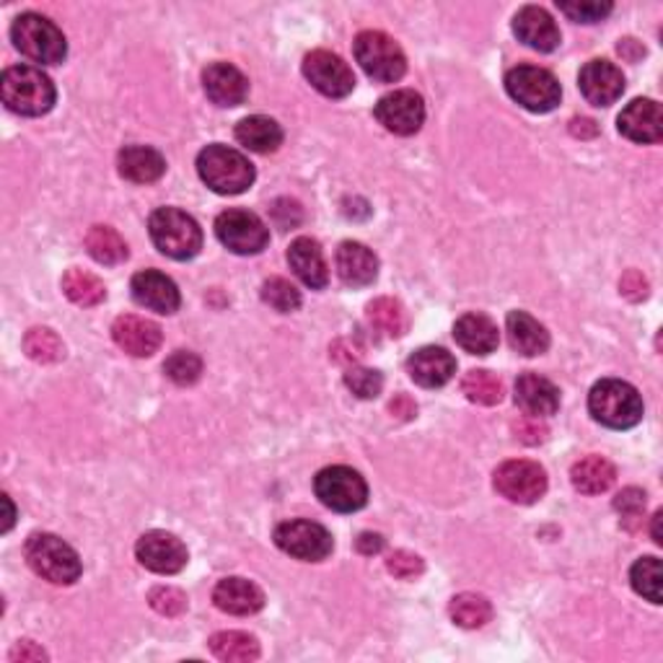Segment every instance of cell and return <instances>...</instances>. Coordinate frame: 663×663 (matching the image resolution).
<instances>
[{
	"label": "cell",
	"instance_id": "c3c4849f",
	"mask_svg": "<svg viewBox=\"0 0 663 663\" xmlns=\"http://www.w3.org/2000/svg\"><path fill=\"white\" fill-rule=\"evenodd\" d=\"M620 290L624 298H630V301H640V298L648 296V280L638 270H630L620 280Z\"/></svg>",
	"mask_w": 663,
	"mask_h": 663
},
{
	"label": "cell",
	"instance_id": "ab89813d",
	"mask_svg": "<svg viewBox=\"0 0 663 663\" xmlns=\"http://www.w3.org/2000/svg\"><path fill=\"white\" fill-rule=\"evenodd\" d=\"M163 374L179 386H192L203 376V361H200V355L190 353V350H177L163 363Z\"/></svg>",
	"mask_w": 663,
	"mask_h": 663
},
{
	"label": "cell",
	"instance_id": "cb8c5ba5",
	"mask_svg": "<svg viewBox=\"0 0 663 663\" xmlns=\"http://www.w3.org/2000/svg\"><path fill=\"white\" fill-rule=\"evenodd\" d=\"M213 601L221 612L234 617L257 614L265 607V594L257 584L247 578H223L213 588Z\"/></svg>",
	"mask_w": 663,
	"mask_h": 663
},
{
	"label": "cell",
	"instance_id": "8992f818",
	"mask_svg": "<svg viewBox=\"0 0 663 663\" xmlns=\"http://www.w3.org/2000/svg\"><path fill=\"white\" fill-rule=\"evenodd\" d=\"M11 40L21 55L42 65H57L68 55L65 34L40 13H21L11 26Z\"/></svg>",
	"mask_w": 663,
	"mask_h": 663
},
{
	"label": "cell",
	"instance_id": "83f0119b",
	"mask_svg": "<svg viewBox=\"0 0 663 663\" xmlns=\"http://www.w3.org/2000/svg\"><path fill=\"white\" fill-rule=\"evenodd\" d=\"M119 174H122L132 184H151L156 179L163 177L167 171V161L159 151L148 146H128L119 151L117 159Z\"/></svg>",
	"mask_w": 663,
	"mask_h": 663
},
{
	"label": "cell",
	"instance_id": "f907efd6",
	"mask_svg": "<svg viewBox=\"0 0 663 663\" xmlns=\"http://www.w3.org/2000/svg\"><path fill=\"white\" fill-rule=\"evenodd\" d=\"M357 549H361L363 555H376L384 549V539L378 534H361L357 536Z\"/></svg>",
	"mask_w": 663,
	"mask_h": 663
},
{
	"label": "cell",
	"instance_id": "44dd1931",
	"mask_svg": "<svg viewBox=\"0 0 663 663\" xmlns=\"http://www.w3.org/2000/svg\"><path fill=\"white\" fill-rule=\"evenodd\" d=\"M513 32L526 47L536 52H553L560 47V29L555 19L539 6H524L513 19Z\"/></svg>",
	"mask_w": 663,
	"mask_h": 663
},
{
	"label": "cell",
	"instance_id": "4dcf8cb0",
	"mask_svg": "<svg viewBox=\"0 0 663 663\" xmlns=\"http://www.w3.org/2000/svg\"><path fill=\"white\" fill-rule=\"evenodd\" d=\"M236 140L255 153H272L282 143V128L270 117L255 115L236 125Z\"/></svg>",
	"mask_w": 663,
	"mask_h": 663
},
{
	"label": "cell",
	"instance_id": "f5cc1de1",
	"mask_svg": "<svg viewBox=\"0 0 663 663\" xmlns=\"http://www.w3.org/2000/svg\"><path fill=\"white\" fill-rule=\"evenodd\" d=\"M570 130H573V136H578V138H594L596 136V122L594 119H573L570 122Z\"/></svg>",
	"mask_w": 663,
	"mask_h": 663
},
{
	"label": "cell",
	"instance_id": "d590c367",
	"mask_svg": "<svg viewBox=\"0 0 663 663\" xmlns=\"http://www.w3.org/2000/svg\"><path fill=\"white\" fill-rule=\"evenodd\" d=\"M449 614L459 628L477 630L485 628V624L493 620V607H490V601L480 594H459L451 599Z\"/></svg>",
	"mask_w": 663,
	"mask_h": 663
},
{
	"label": "cell",
	"instance_id": "1f68e13d",
	"mask_svg": "<svg viewBox=\"0 0 663 663\" xmlns=\"http://www.w3.org/2000/svg\"><path fill=\"white\" fill-rule=\"evenodd\" d=\"M366 319L376 332L386 338H405L409 330V317L397 298H376L366 307Z\"/></svg>",
	"mask_w": 663,
	"mask_h": 663
},
{
	"label": "cell",
	"instance_id": "d4e9b609",
	"mask_svg": "<svg viewBox=\"0 0 663 663\" xmlns=\"http://www.w3.org/2000/svg\"><path fill=\"white\" fill-rule=\"evenodd\" d=\"M288 265L296 272V278L311 290H322L330 282V270H327L322 247L314 238H296L288 249Z\"/></svg>",
	"mask_w": 663,
	"mask_h": 663
},
{
	"label": "cell",
	"instance_id": "d6986e66",
	"mask_svg": "<svg viewBox=\"0 0 663 663\" xmlns=\"http://www.w3.org/2000/svg\"><path fill=\"white\" fill-rule=\"evenodd\" d=\"M617 128L632 143H659L663 138V111L653 99H635L617 117Z\"/></svg>",
	"mask_w": 663,
	"mask_h": 663
},
{
	"label": "cell",
	"instance_id": "7402d4cb",
	"mask_svg": "<svg viewBox=\"0 0 663 663\" xmlns=\"http://www.w3.org/2000/svg\"><path fill=\"white\" fill-rule=\"evenodd\" d=\"M407 374L415 384L426 386V389H438V386L449 384L457 374V357L443 347H420L409 355Z\"/></svg>",
	"mask_w": 663,
	"mask_h": 663
},
{
	"label": "cell",
	"instance_id": "11a10c76",
	"mask_svg": "<svg viewBox=\"0 0 663 663\" xmlns=\"http://www.w3.org/2000/svg\"><path fill=\"white\" fill-rule=\"evenodd\" d=\"M661 518H663V513L659 511L653 516V542L655 545H663V534H661Z\"/></svg>",
	"mask_w": 663,
	"mask_h": 663
},
{
	"label": "cell",
	"instance_id": "9a60e30c",
	"mask_svg": "<svg viewBox=\"0 0 663 663\" xmlns=\"http://www.w3.org/2000/svg\"><path fill=\"white\" fill-rule=\"evenodd\" d=\"M136 555L143 568L159 576H174L188 565V547L179 536L169 532H148L138 539Z\"/></svg>",
	"mask_w": 663,
	"mask_h": 663
},
{
	"label": "cell",
	"instance_id": "60d3db41",
	"mask_svg": "<svg viewBox=\"0 0 663 663\" xmlns=\"http://www.w3.org/2000/svg\"><path fill=\"white\" fill-rule=\"evenodd\" d=\"M263 301L267 307L280 311V314H290L301 307V293H298L296 286L286 278H270L265 280L263 286Z\"/></svg>",
	"mask_w": 663,
	"mask_h": 663
},
{
	"label": "cell",
	"instance_id": "74e56055",
	"mask_svg": "<svg viewBox=\"0 0 663 663\" xmlns=\"http://www.w3.org/2000/svg\"><path fill=\"white\" fill-rule=\"evenodd\" d=\"M26 355L36 363H57L65 357V345L57 338V332H52L50 327H34L26 332L24 338Z\"/></svg>",
	"mask_w": 663,
	"mask_h": 663
},
{
	"label": "cell",
	"instance_id": "4316f807",
	"mask_svg": "<svg viewBox=\"0 0 663 663\" xmlns=\"http://www.w3.org/2000/svg\"><path fill=\"white\" fill-rule=\"evenodd\" d=\"M453 338H457L459 347L467 350L472 355H490L498 350L501 342V332L498 324L485 314H464L453 324Z\"/></svg>",
	"mask_w": 663,
	"mask_h": 663
},
{
	"label": "cell",
	"instance_id": "ee69618b",
	"mask_svg": "<svg viewBox=\"0 0 663 663\" xmlns=\"http://www.w3.org/2000/svg\"><path fill=\"white\" fill-rule=\"evenodd\" d=\"M614 509L620 511L622 524H628L632 528V524H635V521L643 518L645 493H643V490H638V488L622 490V493L614 498Z\"/></svg>",
	"mask_w": 663,
	"mask_h": 663
},
{
	"label": "cell",
	"instance_id": "ffe728a7",
	"mask_svg": "<svg viewBox=\"0 0 663 663\" xmlns=\"http://www.w3.org/2000/svg\"><path fill=\"white\" fill-rule=\"evenodd\" d=\"M203 86L207 99L218 107H238L249 96V81L236 65L213 63L203 71Z\"/></svg>",
	"mask_w": 663,
	"mask_h": 663
},
{
	"label": "cell",
	"instance_id": "5bb4252c",
	"mask_svg": "<svg viewBox=\"0 0 663 663\" xmlns=\"http://www.w3.org/2000/svg\"><path fill=\"white\" fill-rule=\"evenodd\" d=\"M376 119L394 136H415L426 122V101L413 88H399L378 99Z\"/></svg>",
	"mask_w": 663,
	"mask_h": 663
},
{
	"label": "cell",
	"instance_id": "7c38bea8",
	"mask_svg": "<svg viewBox=\"0 0 663 663\" xmlns=\"http://www.w3.org/2000/svg\"><path fill=\"white\" fill-rule=\"evenodd\" d=\"M495 490L505 501L532 505L547 493V472L536 461L513 459L495 469Z\"/></svg>",
	"mask_w": 663,
	"mask_h": 663
},
{
	"label": "cell",
	"instance_id": "7dc6e473",
	"mask_svg": "<svg viewBox=\"0 0 663 663\" xmlns=\"http://www.w3.org/2000/svg\"><path fill=\"white\" fill-rule=\"evenodd\" d=\"M513 434H516V438L521 443H528V446H536V443H545L547 441V426H542L539 417H521V420L513 423Z\"/></svg>",
	"mask_w": 663,
	"mask_h": 663
},
{
	"label": "cell",
	"instance_id": "db71d44e",
	"mask_svg": "<svg viewBox=\"0 0 663 663\" xmlns=\"http://www.w3.org/2000/svg\"><path fill=\"white\" fill-rule=\"evenodd\" d=\"M3 505H6V521H3V532H9V528L13 526V516H17V513H13V505H11V498H9V495H3Z\"/></svg>",
	"mask_w": 663,
	"mask_h": 663
},
{
	"label": "cell",
	"instance_id": "52a82bcc",
	"mask_svg": "<svg viewBox=\"0 0 663 663\" xmlns=\"http://www.w3.org/2000/svg\"><path fill=\"white\" fill-rule=\"evenodd\" d=\"M355 60L361 63V68L366 71L368 78L378 81V84H394L407 73V57L397 42L389 34L376 32H361L355 36Z\"/></svg>",
	"mask_w": 663,
	"mask_h": 663
},
{
	"label": "cell",
	"instance_id": "6da1fadb",
	"mask_svg": "<svg viewBox=\"0 0 663 663\" xmlns=\"http://www.w3.org/2000/svg\"><path fill=\"white\" fill-rule=\"evenodd\" d=\"M0 96L11 111L24 117H42L55 107L57 92L47 73L34 65H13L0 78Z\"/></svg>",
	"mask_w": 663,
	"mask_h": 663
},
{
	"label": "cell",
	"instance_id": "f35d334b",
	"mask_svg": "<svg viewBox=\"0 0 663 663\" xmlns=\"http://www.w3.org/2000/svg\"><path fill=\"white\" fill-rule=\"evenodd\" d=\"M630 584L635 588V594L651 601V605H661V563L659 557H640L630 570Z\"/></svg>",
	"mask_w": 663,
	"mask_h": 663
},
{
	"label": "cell",
	"instance_id": "8fae6325",
	"mask_svg": "<svg viewBox=\"0 0 663 663\" xmlns=\"http://www.w3.org/2000/svg\"><path fill=\"white\" fill-rule=\"evenodd\" d=\"M275 545L303 563H322L332 555V534L314 521H286L275 528Z\"/></svg>",
	"mask_w": 663,
	"mask_h": 663
},
{
	"label": "cell",
	"instance_id": "d6a6232c",
	"mask_svg": "<svg viewBox=\"0 0 663 663\" xmlns=\"http://www.w3.org/2000/svg\"><path fill=\"white\" fill-rule=\"evenodd\" d=\"M211 651L215 659L226 663H249L259 659V643L255 635L238 630L215 632L211 638Z\"/></svg>",
	"mask_w": 663,
	"mask_h": 663
},
{
	"label": "cell",
	"instance_id": "3957f363",
	"mask_svg": "<svg viewBox=\"0 0 663 663\" xmlns=\"http://www.w3.org/2000/svg\"><path fill=\"white\" fill-rule=\"evenodd\" d=\"M197 174L218 195H242L255 182V167H252L247 156L221 143L200 151Z\"/></svg>",
	"mask_w": 663,
	"mask_h": 663
},
{
	"label": "cell",
	"instance_id": "5b68a950",
	"mask_svg": "<svg viewBox=\"0 0 663 663\" xmlns=\"http://www.w3.org/2000/svg\"><path fill=\"white\" fill-rule=\"evenodd\" d=\"M148 231L156 249L179 263L197 257V252L203 249V231L197 221L179 207H159L148 221Z\"/></svg>",
	"mask_w": 663,
	"mask_h": 663
},
{
	"label": "cell",
	"instance_id": "277c9868",
	"mask_svg": "<svg viewBox=\"0 0 663 663\" xmlns=\"http://www.w3.org/2000/svg\"><path fill=\"white\" fill-rule=\"evenodd\" d=\"M24 557L36 576L55 586L76 584L84 573L81 557L68 542L55 534H32L24 545Z\"/></svg>",
	"mask_w": 663,
	"mask_h": 663
},
{
	"label": "cell",
	"instance_id": "7bdbcfd3",
	"mask_svg": "<svg viewBox=\"0 0 663 663\" xmlns=\"http://www.w3.org/2000/svg\"><path fill=\"white\" fill-rule=\"evenodd\" d=\"M148 601H151V607L163 617H179L184 609H188L184 594L179 591V588H169V586L153 588L151 596H148Z\"/></svg>",
	"mask_w": 663,
	"mask_h": 663
},
{
	"label": "cell",
	"instance_id": "bcb514c9",
	"mask_svg": "<svg viewBox=\"0 0 663 663\" xmlns=\"http://www.w3.org/2000/svg\"><path fill=\"white\" fill-rule=\"evenodd\" d=\"M386 568H389L392 576H397L402 580H409V578L420 576V573L426 570V565H423V557H417L415 553H407V549H397V553L389 555V560H386Z\"/></svg>",
	"mask_w": 663,
	"mask_h": 663
},
{
	"label": "cell",
	"instance_id": "836d02e7",
	"mask_svg": "<svg viewBox=\"0 0 663 663\" xmlns=\"http://www.w3.org/2000/svg\"><path fill=\"white\" fill-rule=\"evenodd\" d=\"M86 249H88V255L96 259V263L107 265V267L122 265L130 255L125 238L109 226H94L92 231H88V234H86Z\"/></svg>",
	"mask_w": 663,
	"mask_h": 663
},
{
	"label": "cell",
	"instance_id": "681fc988",
	"mask_svg": "<svg viewBox=\"0 0 663 663\" xmlns=\"http://www.w3.org/2000/svg\"><path fill=\"white\" fill-rule=\"evenodd\" d=\"M11 659L21 663H36V661H47V653H44L42 648H36L34 643H29V640H24V643L13 648Z\"/></svg>",
	"mask_w": 663,
	"mask_h": 663
},
{
	"label": "cell",
	"instance_id": "ac0fdd59",
	"mask_svg": "<svg viewBox=\"0 0 663 663\" xmlns=\"http://www.w3.org/2000/svg\"><path fill=\"white\" fill-rule=\"evenodd\" d=\"M130 290L136 303H140L143 309L156 311V314H174L179 303H182L177 282L159 270L138 272L130 282Z\"/></svg>",
	"mask_w": 663,
	"mask_h": 663
},
{
	"label": "cell",
	"instance_id": "9c48e42d",
	"mask_svg": "<svg viewBox=\"0 0 663 663\" xmlns=\"http://www.w3.org/2000/svg\"><path fill=\"white\" fill-rule=\"evenodd\" d=\"M215 236L228 252L242 257L259 255L270 242V231L263 218L257 213L242 211V207H231L215 218Z\"/></svg>",
	"mask_w": 663,
	"mask_h": 663
},
{
	"label": "cell",
	"instance_id": "7a4b0ae2",
	"mask_svg": "<svg viewBox=\"0 0 663 663\" xmlns=\"http://www.w3.org/2000/svg\"><path fill=\"white\" fill-rule=\"evenodd\" d=\"M588 413L601 426L612 430H628L643 420V397L628 382L605 378V382L594 384L591 394H588Z\"/></svg>",
	"mask_w": 663,
	"mask_h": 663
},
{
	"label": "cell",
	"instance_id": "4fadbf2b",
	"mask_svg": "<svg viewBox=\"0 0 663 663\" xmlns=\"http://www.w3.org/2000/svg\"><path fill=\"white\" fill-rule=\"evenodd\" d=\"M303 76L319 94L330 96V99H345L355 88V76L350 65L330 50L309 52L303 57Z\"/></svg>",
	"mask_w": 663,
	"mask_h": 663
},
{
	"label": "cell",
	"instance_id": "ba28073f",
	"mask_svg": "<svg viewBox=\"0 0 663 663\" xmlns=\"http://www.w3.org/2000/svg\"><path fill=\"white\" fill-rule=\"evenodd\" d=\"M505 92H509L513 101L528 111H536V115L553 111L563 99L560 81L549 71L536 68V65H518V68L509 71Z\"/></svg>",
	"mask_w": 663,
	"mask_h": 663
},
{
	"label": "cell",
	"instance_id": "b9f144b4",
	"mask_svg": "<svg viewBox=\"0 0 663 663\" xmlns=\"http://www.w3.org/2000/svg\"><path fill=\"white\" fill-rule=\"evenodd\" d=\"M345 384L347 389L361 399H374L384 389L382 374L374 368H363V366H350L345 371Z\"/></svg>",
	"mask_w": 663,
	"mask_h": 663
},
{
	"label": "cell",
	"instance_id": "f546056e",
	"mask_svg": "<svg viewBox=\"0 0 663 663\" xmlns=\"http://www.w3.org/2000/svg\"><path fill=\"white\" fill-rule=\"evenodd\" d=\"M617 469L612 461L605 457H586L573 464L570 469V482L578 493L584 495H601L614 485Z\"/></svg>",
	"mask_w": 663,
	"mask_h": 663
},
{
	"label": "cell",
	"instance_id": "484cf974",
	"mask_svg": "<svg viewBox=\"0 0 663 663\" xmlns=\"http://www.w3.org/2000/svg\"><path fill=\"white\" fill-rule=\"evenodd\" d=\"M516 405L532 417H549L560 409V389L545 376L524 374L516 382Z\"/></svg>",
	"mask_w": 663,
	"mask_h": 663
},
{
	"label": "cell",
	"instance_id": "f1b7e54d",
	"mask_svg": "<svg viewBox=\"0 0 663 663\" xmlns=\"http://www.w3.org/2000/svg\"><path fill=\"white\" fill-rule=\"evenodd\" d=\"M505 332H509L511 347L518 355L534 357L547 353L549 332L526 311H511L509 319H505Z\"/></svg>",
	"mask_w": 663,
	"mask_h": 663
},
{
	"label": "cell",
	"instance_id": "f6af8a7d",
	"mask_svg": "<svg viewBox=\"0 0 663 663\" xmlns=\"http://www.w3.org/2000/svg\"><path fill=\"white\" fill-rule=\"evenodd\" d=\"M565 17H570L573 21H580V24H596V21L607 19L612 13L614 6L612 3H557Z\"/></svg>",
	"mask_w": 663,
	"mask_h": 663
},
{
	"label": "cell",
	"instance_id": "e0dca14e",
	"mask_svg": "<svg viewBox=\"0 0 663 663\" xmlns=\"http://www.w3.org/2000/svg\"><path fill=\"white\" fill-rule=\"evenodd\" d=\"M111 338H115L119 350H125L132 357H151L163 342L161 327L136 314L119 317L111 324Z\"/></svg>",
	"mask_w": 663,
	"mask_h": 663
},
{
	"label": "cell",
	"instance_id": "8d00e7d4",
	"mask_svg": "<svg viewBox=\"0 0 663 663\" xmlns=\"http://www.w3.org/2000/svg\"><path fill=\"white\" fill-rule=\"evenodd\" d=\"M461 392L467 394L469 402H474V405H501L503 402V382L495 374H490V371H469V374L461 378Z\"/></svg>",
	"mask_w": 663,
	"mask_h": 663
},
{
	"label": "cell",
	"instance_id": "2e32d148",
	"mask_svg": "<svg viewBox=\"0 0 663 663\" xmlns=\"http://www.w3.org/2000/svg\"><path fill=\"white\" fill-rule=\"evenodd\" d=\"M578 86L588 104L609 107V104H614L624 94V76L609 60H591V63H586L580 68Z\"/></svg>",
	"mask_w": 663,
	"mask_h": 663
},
{
	"label": "cell",
	"instance_id": "816d5d0a",
	"mask_svg": "<svg viewBox=\"0 0 663 663\" xmlns=\"http://www.w3.org/2000/svg\"><path fill=\"white\" fill-rule=\"evenodd\" d=\"M392 413L397 415V417H402V420H407V417H413L415 413H417V407H415V402L409 399V397H405V394H399L397 399L392 402Z\"/></svg>",
	"mask_w": 663,
	"mask_h": 663
},
{
	"label": "cell",
	"instance_id": "e575fe53",
	"mask_svg": "<svg viewBox=\"0 0 663 663\" xmlns=\"http://www.w3.org/2000/svg\"><path fill=\"white\" fill-rule=\"evenodd\" d=\"M63 290L76 307H84V309L99 307L104 298H107L104 282L96 278L94 272L78 270V267H71V270L63 275Z\"/></svg>",
	"mask_w": 663,
	"mask_h": 663
},
{
	"label": "cell",
	"instance_id": "30bf717a",
	"mask_svg": "<svg viewBox=\"0 0 663 663\" xmlns=\"http://www.w3.org/2000/svg\"><path fill=\"white\" fill-rule=\"evenodd\" d=\"M314 490L319 501L338 513L361 511L368 503L366 480L355 469L342 464L322 469L314 480Z\"/></svg>",
	"mask_w": 663,
	"mask_h": 663
},
{
	"label": "cell",
	"instance_id": "603a6c76",
	"mask_svg": "<svg viewBox=\"0 0 663 663\" xmlns=\"http://www.w3.org/2000/svg\"><path fill=\"white\" fill-rule=\"evenodd\" d=\"M334 265L347 288H366L378 278V257L361 242H342Z\"/></svg>",
	"mask_w": 663,
	"mask_h": 663
}]
</instances>
